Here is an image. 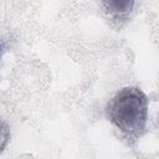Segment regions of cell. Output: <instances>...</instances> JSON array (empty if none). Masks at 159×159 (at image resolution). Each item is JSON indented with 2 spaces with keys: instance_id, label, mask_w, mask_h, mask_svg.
I'll return each mask as SVG.
<instances>
[{
  "instance_id": "obj_4",
  "label": "cell",
  "mask_w": 159,
  "mask_h": 159,
  "mask_svg": "<svg viewBox=\"0 0 159 159\" xmlns=\"http://www.w3.org/2000/svg\"><path fill=\"white\" fill-rule=\"evenodd\" d=\"M4 51H5V47H4V45H2L1 42H0V63H1V58H2Z\"/></svg>"
},
{
  "instance_id": "obj_2",
  "label": "cell",
  "mask_w": 159,
  "mask_h": 159,
  "mask_svg": "<svg viewBox=\"0 0 159 159\" xmlns=\"http://www.w3.org/2000/svg\"><path fill=\"white\" fill-rule=\"evenodd\" d=\"M135 2L134 1H129V0H124V1H119V0H114V1H103L102 6L104 7V11L107 12V15L116 22H118L119 25L122 22H125L134 7Z\"/></svg>"
},
{
  "instance_id": "obj_1",
  "label": "cell",
  "mask_w": 159,
  "mask_h": 159,
  "mask_svg": "<svg viewBox=\"0 0 159 159\" xmlns=\"http://www.w3.org/2000/svg\"><path fill=\"white\" fill-rule=\"evenodd\" d=\"M149 101L138 87H124L107 104L108 120L130 142L138 140L147 129Z\"/></svg>"
},
{
  "instance_id": "obj_3",
  "label": "cell",
  "mask_w": 159,
  "mask_h": 159,
  "mask_svg": "<svg viewBox=\"0 0 159 159\" xmlns=\"http://www.w3.org/2000/svg\"><path fill=\"white\" fill-rule=\"evenodd\" d=\"M10 138H11L10 127H9V124L4 119L0 118V154L7 147V144L10 142Z\"/></svg>"
}]
</instances>
